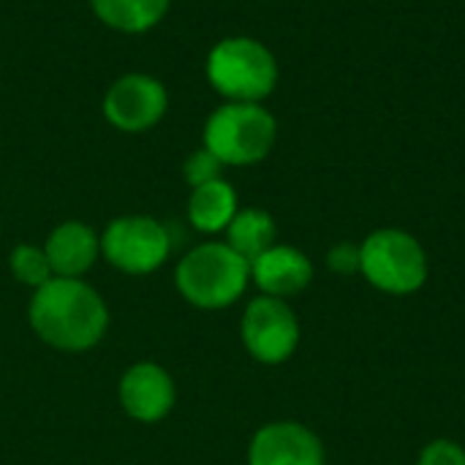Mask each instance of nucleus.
<instances>
[{"mask_svg":"<svg viewBox=\"0 0 465 465\" xmlns=\"http://www.w3.org/2000/svg\"><path fill=\"white\" fill-rule=\"evenodd\" d=\"M242 341L251 357L264 365L286 362L300 343V322L286 300L278 297H256L242 316Z\"/></svg>","mask_w":465,"mask_h":465,"instance_id":"0eeeda50","label":"nucleus"},{"mask_svg":"<svg viewBox=\"0 0 465 465\" xmlns=\"http://www.w3.org/2000/svg\"><path fill=\"white\" fill-rule=\"evenodd\" d=\"M417 465H465V450L458 441L436 439L420 452Z\"/></svg>","mask_w":465,"mask_h":465,"instance_id":"a211bd4d","label":"nucleus"},{"mask_svg":"<svg viewBox=\"0 0 465 465\" xmlns=\"http://www.w3.org/2000/svg\"><path fill=\"white\" fill-rule=\"evenodd\" d=\"M11 270H14V278L27 283V286H44L46 281H52V267H49V259L41 248L35 245H19L14 253H11Z\"/></svg>","mask_w":465,"mask_h":465,"instance_id":"dca6fc26","label":"nucleus"},{"mask_svg":"<svg viewBox=\"0 0 465 465\" xmlns=\"http://www.w3.org/2000/svg\"><path fill=\"white\" fill-rule=\"evenodd\" d=\"M221 169H223V163L207 147H202V150H193L185 158L183 174H185V183L191 188H199V185H207L213 180H221Z\"/></svg>","mask_w":465,"mask_h":465,"instance_id":"f3484780","label":"nucleus"},{"mask_svg":"<svg viewBox=\"0 0 465 465\" xmlns=\"http://www.w3.org/2000/svg\"><path fill=\"white\" fill-rule=\"evenodd\" d=\"M251 264L226 242H204L193 248L177 267L183 297L199 308H226L245 292Z\"/></svg>","mask_w":465,"mask_h":465,"instance_id":"20e7f679","label":"nucleus"},{"mask_svg":"<svg viewBox=\"0 0 465 465\" xmlns=\"http://www.w3.org/2000/svg\"><path fill=\"white\" fill-rule=\"evenodd\" d=\"M30 324L41 341L65 351H82L101 341L109 313L104 300L79 278H52L33 294Z\"/></svg>","mask_w":465,"mask_h":465,"instance_id":"f257e3e1","label":"nucleus"},{"mask_svg":"<svg viewBox=\"0 0 465 465\" xmlns=\"http://www.w3.org/2000/svg\"><path fill=\"white\" fill-rule=\"evenodd\" d=\"M278 136L275 117L262 104L229 101L204 125V147L223 166H251L270 155Z\"/></svg>","mask_w":465,"mask_h":465,"instance_id":"f03ea898","label":"nucleus"},{"mask_svg":"<svg viewBox=\"0 0 465 465\" xmlns=\"http://www.w3.org/2000/svg\"><path fill=\"white\" fill-rule=\"evenodd\" d=\"M98 251H101V242L93 234V229L84 226V223H76V221L60 223L49 234L46 248H44L54 278H79V275H84L93 267Z\"/></svg>","mask_w":465,"mask_h":465,"instance_id":"f8f14e48","label":"nucleus"},{"mask_svg":"<svg viewBox=\"0 0 465 465\" xmlns=\"http://www.w3.org/2000/svg\"><path fill=\"white\" fill-rule=\"evenodd\" d=\"M237 215V193L226 180H213L193 188L188 199V218L199 232L215 234L232 223Z\"/></svg>","mask_w":465,"mask_h":465,"instance_id":"ddd939ff","label":"nucleus"},{"mask_svg":"<svg viewBox=\"0 0 465 465\" xmlns=\"http://www.w3.org/2000/svg\"><path fill=\"white\" fill-rule=\"evenodd\" d=\"M251 278L267 297H294L305 292L313 278L311 259L292 245H272L251 262Z\"/></svg>","mask_w":465,"mask_h":465,"instance_id":"9b49d317","label":"nucleus"},{"mask_svg":"<svg viewBox=\"0 0 465 465\" xmlns=\"http://www.w3.org/2000/svg\"><path fill=\"white\" fill-rule=\"evenodd\" d=\"M95 16L120 33H144L163 19L169 0H90Z\"/></svg>","mask_w":465,"mask_h":465,"instance_id":"2eb2a0df","label":"nucleus"},{"mask_svg":"<svg viewBox=\"0 0 465 465\" xmlns=\"http://www.w3.org/2000/svg\"><path fill=\"white\" fill-rule=\"evenodd\" d=\"M166 87L147 74L120 76L104 95V117L125 134H142L166 114Z\"/></svg>","mask_w":465,"mask_h":465,"instance_id":"6e6552de","label":"nucleus"},{"mask_svg":"<svg viewBox=\"0 0 465 465\" xmlns=\"http://www.w3.org/2000/svg\"><path fill=\"white\" fill-rule=\"evenodd\" d=\"M123 409L139 422H158L174 406V384L158 365H134L120 381Z\"/></svg>","mask_w":465,"mask_h":465,"instance_id":"9d476101","label":"nucleus"},{"mask_svg":"<svg viewBox=\"0 0 465 465\" xmlns=\"http://www.w3.org/2000/svg\"><path fill=\"white\" fill-rule=\"evenodd\" d=\"M207 79L229 101L259 104L275 90L278 63L256 38H223L207 54Z\"/></svg>","mask_w":465,"mask_h":465,"instance_id":"7ed1b4c3","label":"nucleus"},{"mask_svg":"<svg viewBox=\"0 0 465 465\" xmlns=\"http://www.w3.org/2000/svg\"><path fill=\"white\" fill-rule=\"evenodd\" d=\"M327 267L338 275H357L360 272V245L338 242L327 253Z\"/></svg>","mask_w":465,"mask_h":465,"instance_id":"6ab92c4d","label":"nucleus"},{"mask_svg":"<svg viewBox=\"0 0 465 465\" xmlns=\"http://www.w3.org/2000/svg\"><path fill=\"white\" fill-rule=\"evenodd\" d=\"M226 234H229L226 245L251 264L253 259H259L264 251L275 245V221L270 213L256 207L237 210V215L226 226Z\"/></svg>","mask_w":465,"mask_h":465,"instance_id":"4468645a","label":"nucleus"},{"mask_svg":"<svg viewBox=\"0 0 465 465\" xmlns=\"http://www.w3.org/2000/svg\"><path fill=\"white\" fill-rule=\"evenodd\" d=\"M248 465H324V447L300 422H272L253 436Z\"/></svg>","mask_w":465,"mask_h":465,"instance_id":"1a4fd4ad","label":"nucleus"},{"mask_svg":"<svg viewBox=\"0 0 465 465\" xmlns=\"http://www.w3.org/2000/svg\"><path fill=\"white\" fill-rule=\"evenodd\" d=\"M360 272L387 294H414L428 281V256L403 229H379L360 245Z\"/></svg>","mask_w":465,"mask_h":465,"instance_id":"39448f33","label":"nucleus"},{"mask_svg":"<svg viewBox=\"0 0 465 465\" xmlns=\"http://www.w3.org/2000/svg\"><path fill=\"white\" fill-rule=\"evenodd\" d=\"M101 251L117 270L144 275L166 262L172 251V234L163 223L153 218L125 215L106 226L101 237Z\"/></svg>","mask_w":465,"mask_h":465,"instance_id":"423d86ee","label":"nucleus"}]
</instances>
